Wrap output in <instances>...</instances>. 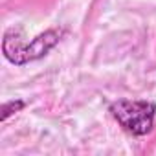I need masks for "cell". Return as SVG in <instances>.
<instances>
[{
  "mask_svg": "<svg viewBox=\"0 0 156 156\" xmlns=\"http://www.w3.org/2000/svg\"><path fill=\"white\" fill-rule=\"evenodd\" d=\"M26 107V103L22 101V99H17V101H8V103H4V107H2V121H6L11 114H15V112H19V110H22Z\"/></svg>",
  "mask_w": 156,
  "mask_h": 156,
  "instance_id": "obj_3",
  "label": "cell"
},
{
  "mask_svg": "<svg viewBox=\"0 0 156 156\" xmlns=\"http://www.w3.org/2000/svg\"><path fill=\"white\" fill-rule=\"evenodd\" d=\"M112 118L132 136H147L154 129L156 105L141 99H119L110 105Z\"/></svg>",
  "mask_w": 156,
  "mask_h": 156,
  "instance_id": "obj_2",
  "label": "cell"
},
{
  "mask_svg": "<svg viewBox=\"0 0 156 156\" xmlns=\"http://www.w3.org/2000/svg\"><path fill=\"white\" fill-rule=\"evenodd\" d=\"M62 35H64V30L53 28V30H48V31L37 35L30 42H26L24 35H22V30L11 28L4 35L2 50H4V55L9 62L26 64V62H31V61H37V59L44 57L51 48L57 46V42L61 41Z\"/></svg>",
  "mask_w": 156,
  "mask_h": 156,
  "instance_id": "obj_1",
  "label": "cell"
}]
</instances>
